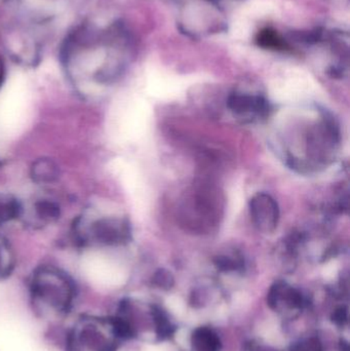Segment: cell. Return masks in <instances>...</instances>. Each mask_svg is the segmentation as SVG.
<instances>
[{"mask_svg": "<svg viewBox=\"0 0 350 351\" xmlns=\"http://www.w3.org/2000/svg\"><path fill=\"white\" fill-rule=\"evenodd\" d=\"M129 45V33L121 25H82L66 39L62 60L74 80L109 84L125 70Z\"/></svg>", "mask_w": 350, "mask_h": 351, "instance_id": "1", "label": "cell"}, {"mask_svg": "<svg viewBox=\"0 0 350 351\" xmlns=\"http://www.w3.org/2000/svg\"><path fill=\"white\" fill-rule=\"evenodd\" d=\"M84 237L99 245H127L132 239L131 225L125 218L105 217L94 221Z\"/></svg>", "mask_w": 350, "mask_h": 351, "instance_id": "5", "label": "cell"}, {"mask_svg": "<svg viewBox=\"0 0 350 351\" xmlns=\"http://www.w3.org/2000/svg\"><path fill=\"white\" fill-rule=\"evenodd\" d=\"M35 213L40 220L47 223L55 222L61 216L59 204L49 199L37 202L35 204Z\"/></svg>", "mask_w": 350, "mask_h": 351, "instance_id": "13", "label": "cell"}, {"mask_svg": "<svg viewBox=\"0 0 350 351\" xmlns=\"http://www.w3.org/2000/svg\"><path fill=\"white\" fill-rule=\"evenodd\" d=\"M59 175V167L49 158H39L31 167V177L38 184L53 183Z\"/></svg>", "mask_w": 350, "mask_h": 351, "instance_id": "9", "label": "cell"}, {"mask_svg": "<svg viewBox=\"0 0 350 351\" xmlns=\"http://www.w3.org/2000/svg\"><path fill=\"white\" fill-rule=\"evenodd\" d=\"M339 1H341V0H339Z\"/></svg>", "mask_w": 350, "mask_h": 351, "instance_id": "22", "label": "cell"}, {"mask_svg": "<svg viewBox=\"0 0 350 351\" xmlns=\"http://www.w3.org/2000/svg\"><path fill=\"white\" fill-rule=\"evenodd\" d=\"M227 106L236 117L248 123L266 119L271 112L268 101L264 97L246 93L230 95Z\"/></svg>", "mask_w": 350, "mask_h": 351, "instance_id": "6", "label": "cell"}, {"mask_svg": "<svg viewBox=\"0 0 350 351\" xmlns=\"http://www.w3.org/2000/svg\"><path fill=\"white\" fill-rule=\"evenodd\" d=\"M251 219L255 227L261 232L271 233L277 228L279 221V208L277 200L265 192H259L251 198Z\"/></svg>", "mask_w": 350, "mask_h": 351, "instance_id": "7", "label": "cell"}, {"mask_svg": "<svg viewBox=\"0 0 350 351\" xmlns=\"http://www.w3.org/2000/svg\"><path fill=\"white\" fill-rule=\"evenodd\" d=\"M30 293L33 303L39 311L62 315L73 306L76 286L63 270L53 266H41L33 274Z\"/></svg>", "mask_w": 350, "mask_h": 351, "instance_id": "2", "label": "cell"}, {"mask_svg": "<svg viewBox=\"0 0 350 351\" xmlns=\"http://www.w3.org/2000/svg\"><path fill=\"white\" fill-rule=\"evenodd\" d=\"M10 267H12V262H10L8 247L0 243V276L8 274L10 271Z\"/></svg>", "mask_w": 350, "mask_h": 351, "instance_id": "18", "label": "cell"}, {"mask_svg": "<svg viewBox=\"0 0 350 351\" xmlns=\"http://www.w3.org/2000/svg\"><path fill=\"white\" fill-rule=\"evenodd\" d=\"M267 303L275 313L292 317L301 311L304 300L297 289L283 280H279L271 286L267 295Z\"/></svg>", "mask_w": 350, "mask_h": 351, "instance_id": "8", "label": "cell"}, {"mask_svg": "<svg viewBox=\"0 0 350 351\" xmlns=\"http://www.w3.org/2000/svg\"><path fill=\"white\" fill-rule=\"evenodd\" d=\"M332 321L333 323L336 324L337 326H340V327L347 325V322H349V311H347V308H345V307L337 308L333 313Z\"/></svg>", "mask_w": 350, "mask_h": 351, "instance_id": "19", "label": "cell"}, {"mask_svg": "<svg viewBox=\"0 0 350 351\" xmlns=\"http://www.w3.org/2000/svg\"><path fill=\"white\" fill-rule=\"evenodd\" d=\"M4 77H5V64H4L3 59L0 56V86L3 84Z\"/></svg>", "mask_w": 350, "mask_h": 351, "instance_id": "20", "label": "cell"}, {"mask_svg": "<svg viewBox=\"0 0 350 351\" xmlns=\"http://www.w3.org/2000/svg\"><path fill=\"white\" fill-rule=\"evenodd\" d=\"M292 351H324V348H323L322 342L318 338H308L295 344Z\"/></svg>", "mask_w": 350, "mask_h": 351, "instance_id": "17", "label": "cell"}, {"mask_svg": "<svg viewBox=\"0 0 350 351\" xmlns=\"http://www.w3.org/2000/svg\"><path fill=\"white\" fill-rule=\"evenodd\" d=\"M22 206L14 196L0 192V226L20 217Z\"/></svg>", "mask_w": 350, "mask_h": 351, "instance_id": "12", "label": "cell"}, {"mask_svg": "<svg viewBox=\"0 0 350 351\" xmlns=\"http://www.w3.org/2000/svg\"><path fill=\"white\" fill-rule=\"evenodd\" d=\"M118 336L112 317H82L67 336L68 351H116Z\"/></svg>", "mask_w": 350, "mask_h": 351, "instance_id": "3", "label": "cell"}, {"mask_svg": "<svg viewBox=\"0 0 350 351\" xmlns=\"http://www.w3.org/2000/svg\"><path fill=\"white\" fill-rule=\"evenodd\" d=\"M174 278L171 272L160 269L153 276V284L162 290H170L174 286Z\"/></svg>", "mask_w": 350, "mask_h": 351, "instance_id": "16", "label": "cell"}, {"mask_svg": "<svg viewBox=\"0 0 350 351\" xmlns=\"http://www.w3.org/2000/svg\"><path fill=\"white\" fill-rule=\"evenodd\" d=\"M215 264L221 271H238L244 267V259L236 253L223 254L216 258Z\"/></svg>", "mask_w": 350, "mask_h": 351, "instance_id": "15", "label": "cell"}, {"mask_svg": "<svg viewBox=\"0 0 350 351\" xmlns=\"http://www.w3.org/2000/svg\"><path fill=\"white\" fill-rule=\"evenodd\" d=\"M191 344L195 351H220L221 341L217 334L209 328H197L191 336Z\"/></svg>", "mask_w": 350, "mask_h": 351, "instance_id": "10", "label": "cell"}, {"mask_svg": "<svg viewBox=\"0 0 350 351\" xmlns=\"http://www.w3.org/2000/svg\"><path fill=\"white\" fill-rule=\"evenodd\" d=\"M259 47L273 51H286L289 49V43L275 29L265 28L259 31L256 37Z\"/></svg>", "mask_w": 350, "mask_h": 351, "instance_id": "11", "label": "cell"}, {"mask_svg": "<svg viewBox=\"0 0 350 351\" xmlns=\"http://www.w3.org/2000/svg\"><path fill=\"white\" fill-rule=\"evenodd\" d=\"M178 27L187 36L201 38L225 30L227 22L214 0H189L179 12Z\"/></svg>", "mask_w": 350, "mask_h": 351, "instance_id": "4", "label": "cell"}, {"mask_svg": "<svg viewBox=\"0 0 350 351\" xmlns=\"http://www.w3.org/2000/svg\"><path fill=\"white\" fill-rule=\"evenodd\" d=\"M153 321L155 323L156 333L162 339H168L175 333V327L168 319V315L160 307H154L152 311Z\"/></svg>", "mask_w": 350, "mask_h": 351, "instance_id": "14", "label": "cell"}, {"mask_svg": "<svg viewBox=\"0 0 350 351\" xmlns=\"http://www.w3.org/2000/svg\"><path fill=\"white\" fill-rule=\"evenodd\" d=\"M340 351H349V343L342 340L340 343Z\"/></svg>", "mask_w": 350, "mask_h": 351, "instance_id": "21", "label": "cell"}]
</instances>
